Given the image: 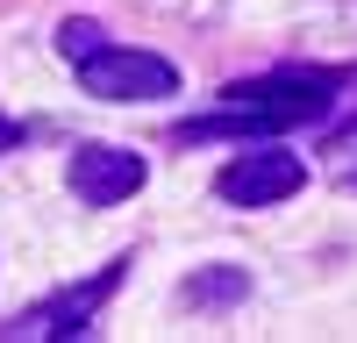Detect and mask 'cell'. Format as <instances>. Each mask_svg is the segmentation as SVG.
<instances>
[{
    "instance_id": "277c9868",
    "label": "cell",
    "mask_w": 357,
    "mask_h": 343,
    "mask_svg": "<svg viewBox=\"0 0 357 343\" xmlns=\"http://www.w3.org/2000/svg\"><path fill=\"white\" fill-rule=\"evenodd\" d=\"M122 272H129V257L100 265L86 286H72V294H57V300H43V307H29L8 336H86V329H93V307L114 294V286H122Z\"/></svg>"
},
{
    "instance_id": "7a4b0ae2",
    "label": "cell",
    "mask_w": 357,
    "mask_h": 343,
    "mask_svg": "<svg viewBox=\"0 0 357 343\" xmlns=\"http://www.w3.org/2000/svg\"><path fill=\"white\" fill-rule=\"evenodd\" d=\"M79 86L93 100H172L178 93V65L158 50H122V43H100L79 57Z\"/></svg>"
},
{
    "instance_id": "6da1fadb",
    "label": "cell",
    "mask_w": 357,
    "mask_h": 343,
    "mask_svg": "<svg viewBox=\"0 0 357 343\" xmlns=\"http://www.w3.org/2000/svg\"><path fill=\"white\" fill-rule=\"evenodd\" d=\"M329 100H336V79L329 72H272V79H243V86H222V100L178 122L186 143L207 136H286V129H307V122H329Z\"/></svg>"
},
{
    "instance_id": "3957f363",
    "label": "cell",
    "mask_w": 357,
    "mask_h": 343,
    "mask_svg": "<svg viewBox=\"0 0 357 343\" xmlns=\"http://www.w3.org/2000/svg\"><path fill=\"white\" fill-rule=\"evenodd\" d=\"M307 186V165L279 151V143H264V151H243V158H229L215 172V193L229 200V208H272V200H293Z\"/></svg>"
},
{
    "instance_id": "ba28073f",
    "label": "cell",
    "mask_w": 357,
    "mask_h": 343,
    "mask_svg": "<svg viewBox=\"0 0 357 343\" xmlns=\"http://www.w3.org/2000/svg\"><path fill=\"white\" fill-rule=\"evenodd\" d=\"M350 193H357V172H350Z\"/></svg>"
},
{
    "instance_id": "52a82bcc",
    "label": "cell",
    "mask_w": 357,
    "mask_h": 343,
    "mask_svg": "<svg viewBox=\"0 0 357 343\" xmlns=\"http://www.w3.org/2000/svg\"><path fill=\"white\" fill-rule=\"evenodd\" d=\"M15 143H22V129L8 122V114H0V151H15Z\"/></svg>"
},
{
    "instance_id": "5b68a950",
    "label": "cell",
    "mask_w": 357,
    "mask_h": 343,
    "mask_svg": "<svg viewBox=\"0 0 357 343\" xmlns=\"http://www.w3.org/2000/svg\"><path fill=\"white\" fill-rule=\"evenodd\" d=\"M143 186V158L122 151V143H86L72 158V193L86 208H114V200H129Z\"/></svg>"
},
{
    "instance_id": "8992f818",
    "label": "cell",
    "mask_w": 357,
    "mask_h": 343,
    "mask_svg": "<svg viewBox=\"0 0 357 343\" xmlns=\"http://www.w3.org/2000/svg\"><path fill=\"white\" fill-rule=\"evenodd\" d=\"M243 294H250V279L236 272V265H207V279L186 286V300H193V307H222V300H243Z\"/></svg>"
}]
</instances>
